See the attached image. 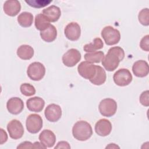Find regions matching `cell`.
<instances>
[{"instance_id": "16", "label": "cell", "mask_w": 149, "mask_h": 149, "mask_svg": "<svg viewBox=\"0 0 149 149\" xmlns=\"http://www.w3.org/2000/svg\"><path fill=\"white\" fill-rule=\"evenodd\" d=\"M3 9L5 13L8 16H15L21 10V4L17 0H8L5 2Z\"/></svg>"}, {"instance_id": "24", "label": "cell", "mask_w": 149, "mask_h": 149, "mask_svg": "<svg viewBox=\"0 0 149 149\" xmlns=\"http://www.w3.org/2000/svg\"><path fill=\"white\" fill-rule=\"evenodd\" d=\"M17 22L23 27H29L33 22V15L31 13L23 12L17 16Z\"/></svg>"}, {"instance_id": "13", "label": "cell", "mask_w": 149, "mask_h": 149, "mask_svg": "<svg viewBox=\"0 0 149 149\" xmlns=\"http://www.w3.org/2000/svg\"><path fill=\"white\" fill-rule=\"evenodd\" d=\"M112 124L107 119L98 120L95 125V132L100 136L105 137L109 135L112 130Z\"/></svg>"}, {"instance_id": "28", "label": "cell", "mask_w": 149, "mask_h": 149, "mask_svg": "<svg viewBox=\"0 0 149 149\" xmlns=\"http://www.w3.org/2000/svg\"><path fill=\"white\" fill-rule=\"evenodd\" d=\"M139 22L143 26H148L149 25V9L144 8L141 9L138 15Z\"/></svg>"}, {"instance_id": "17", "label": "cell", "mask_w": 149, "mask_h": 149, "mask_svg": "<svg viewBox=\"0 0 149 149\" xmlns=\"http://www.w3.org/2000/svg\"><path fill=\"white\" fill-rule=\"evenodd\" d=\"M40 141L47 148L52 147L56 141V136L54 133L49 129L43 130L40 134Z\"/></svg>"}, {"instance_id": "14", "label": "cell", "mask_w": 149, "mask_h": 149, "mask_svg": "<svg viewBox=\"0 0 149 149\" xmlns=\"http://www.w3.org/2000/svg\"><path fill=\"white\" fill-rule=\"evenodd\" d=\"M8 112L13 115L20 113L24 108V103L22 99L18 97H12L6 102Z\"/></svg>"}, {"instance_id": "30", "label": "cell", "mask_w": 149, "mask_h": 149, "mask_svg": "<svg viewBox=\"0 0 149 149\" xmlns=\"http://www.w3.org/2000/svg\"><path fill=\"white\" fill-rule=\"evenodd\" d=\"M140 102L145 107L149 106V91L146 90L143 91L140 95Z\"/></svg>"}, {"instance_id": "12", "label": "cell", "mask_w": 149, "mask_h": 149, "mask_svg": "<svg viewBox=\"0 0 149 149\" xmlns=\"http://www.w3.org/2000/svg\"><path fill=\"white\" fill-rule=\"evenodd\" d=\"M64 33L68 40L72 41H77L81 35L80 26L77 22H70L66 26Z\"/></svg>"}, {"instance_id": "31", "label": "cell", "mask_w": 149, "mask_h": 149, "mask_svg": "<svg viewBox=\"0 0 149 149\" xmlns=\"http://www.w3.org/2000/svg\"><path fill=\"white\" fill-rule=\"evenodd\" d=\"M140 47L143 51H149V36L147 34L143 37L140 42Z\"/></svg>"}, {"instance_id": "19", "label": "cell", "mask_w": 149, "mask_h": 149, "mask_svg": "<svg viewBox=\"0 0 149 149\" xmlns=\"http://www.w3.org/2000/svg\"><path fill=\"white\" fill-rule=\"evenodd\" d=\"M44 14L50 22H55L59 20L61 16L60 8L55 5H51L42 10Z\"/></svg>"}, {"instance_id": "2", "label": "cell", "mask_w": 149, "mask_h": 149, "mask_svg": "<svg viewBox=\"0 0 149 149\" xmlns=\"http://www.w3.org/2000/svg\"><path fill=\"white\" fill-rule=\"evenodd\" d=\"M72 134L73 137L79 141H86L93 135L92 127L85 120L77 121L72 127Z\"/></svg>"}, {"instance_id": "22", "label": "cell", "mask_w": 149, "mask_h": 149, "mask_svg": "<svg viewBox=\"0 0 149 149\" xmlns=\"http://www.w3.org/2000/svg\"><path fill=\"white\" fill-rule=\"evenodd\" d=\"M34 24L38 30L42 31L47 29L51 24L48 19L44 14L39 13L35 17Z\"/></svg>"}, {"instance_id": "29", "label": "cell", "mask_w": 149, "mask_h": 149, "mask_svg": "<svg viewBox=\"0 0 149 149\" xmlns=\"http://www.w3.org/2000/svg\"><path fill=\"white\" fill-rule=\"evenodd\" d=\"M52 0H26L25 2L30 6L35 8H41L46 6L52 2Z\"/></svg>"}, {"instance_id": "27", "label": "cell", "mask_w": 149, "mask_h": 149, "mask_svg": "<svg viewBox=\"0 0 149 149\" xmlns=\"http://www.w3.org/2000/svg\"><path fill=\"white\" fill-rule=\"evenodd\" d=\"M20 90L21 93L26 97H30L36 94L34 87L29 83H23L20 85Z\"/></svg>"}, {"instance_id": "36", "label": "cell", "mask_w": 149, "mask_h": 149, "mask_svg": "<svg viewBox=\"0 0 149 149\" xmlns=\"http://www.w3.org/2000/svg\"><path fill=\"white\" fill-rule=\"evenodd\" d=\"M105 148H119V147L114 143H111V144H109Z\"/></svg>"}, {"instance_id": "35", "label": "cell", "mask_w": 149, "mask_h": 149, "mask_svg": "<svg viewBox=\"0 0 149 149\" xmlns=\"http://www.w3.org/2000/svg\"><path fill=\"white\" fill-rule=\"evenodd\" d=\"M33 147L34 148H47L41 142L40 143L38 141H36L33 143Z\"/></svg>"}, {"instance_id": "32", "label": "cell", "mask_w": 149, "mask_h": 149, "mask_svg": "<svg viewBox=\"0 0 149 149\" xmlns=\"http://www.w3.org/2000/svg\"><path fill=\"white\" fill-rule=\"evenodd\" d=\"M55 149H57V148H67V149H69L70 148V146L69 145V143L65 141H59L56 146L54 147Z\"/></svg>"}, {"instance_id": "5", "label": "cell", "mask_w": 149, "mask_h": 149, "mask_svg": "<svg viewBox=\"0 0 149 149\" xmlns=\"http://www.w3.org/2000/svg\"><path fill=\"white\" fill-rule=\"evenodd\" d=\"M27 74L31 80L34 81H40L45 76V68L41 62H33L28 66Z\"/></svg>"}, {"instance_id": "4", "label": "cell", "mask_w": 149, "mask_h": 149, "mask_svg": "<svg viewBox=\"0 0 149 149\" xmlns=\"http://www.w3.org/2000/svg\"><path fill=\"white\" fill-rule=\"evenodd\" d=\"M98 109L102 116L105 117L112 116L116 112L117 103L112 98H104L100 101Z\"/></svg>"}, {"instance_id": "9", "label": "cell", "mask_w": 149, "mask_h": 149, "mask_svg": "<svg viewBox=\"0 0 149 149\" xmlns=\"http://www.w3.org/2000/svg\"><path fill=\"white\" fill-rule=\"evenodd\" d=\"M81 58V55L79 50L75 48H71L63 55L62 61L66 66L73 67L80 61Z\"/></svg>"}, {"instance_id": "11", "label": "cell", "mask_w": 149, "mask_h": 149, "mask_svg": "<svg viewBox=\"0 0 149 149\" xmlns=\"http://www.w3.org/2000/svg\"><path fill=\"white\" fill-rule=\"evenodd\" d=\"M62 113L61 107L55 104H51L48 105L44 111L45 118L51 122H56L58 121L62 116Z\"/></svg>"}, {"instance_id": "25", "label": "cell", "mask_w": 149, "mask_h": 149, "mask_svg": "<svg viewBox=\"0 0 149 149\" xmlns=\"http://www.w3.org/2000/svg\"><path fill=\"white\" fill-rule=\"evenodd\" d=\"M103 47L104 42L100 38H95L92 42L84 45L83 49L86 52H92L102 48Z\"/></svg>"}, {"instance_id": "21", "label": "cell", "mask_w": 149, "mask_h": 149, "mask_svg": "<svg viewBox=\"0 0 149 149\" xmlns=\"http://www.w3.org/2000/svg\"><path fill=\"white\" fill-rule=\"evenodd\" d=\"M40 34L42 40L47 42H51L54 41L57 37V30L54 25L50 24L47 29L40 31Z\"/></svg>"}, {"instance_id": "18", "label": "cell", "mask_w": 149, "mask_h": 149, "mask_svg": "<svg viewBox=\"0 0 149 149\" xmlns=\"http://www.w3.org/2000/svg\"><path fill=\"white\" fill-rule=\"evenodd\" d=\"M26 105L30 111L40 112L44 107L45 101L40 97H34L30 98L26 101Z\"/></svg>"}, {"instance_id": "33", "label": "cell", "mask_w": 149, "mask_h": 149, "mask_svg": "<svg viewBox=\"0 0 149 149\" xmlns=\"http://www.w3.org/2000/svg\"><path fill=\"white\" fill-rule=\"evenodd\" d=\"M17 148H34L33 143L27 141H23L17 147Z\"/></svg>"}, {"instance_id": "3", "label": "cell", "mask_w": 149, "mask_h": 149, "mask_svg": "<svg viewBox=\"0 0 149 149\" xmlns=\"http://www.w3.org/2000/svg\"><path fill=\"white\" fill-rule=\"evenodd\" d=\"M101 36L105 44L113 45L118 44L120 40V33L118 29L111 26H105L101 31Z\"/></svg>"}, {"instance_id": "10", "label": "cell", "mask_w": 149, "mask_h": 149, "mask_svg": "<svg viewBox=\"0 0 149 149\" xmlns=\"http://www.w3.org/2000/svg\"><path fill=\"white\" fill-rule=\"evenodd\" d=\"M7 130L10 138L14 140L19 139L24 134L22 123L17 119H12L7 125Z\"/></svg>"}, {"instance_id": "15", "label": "cell", "mask_w": 149, "mask_h": 149, "mask_svg": "<svg viewBox=\"0 0 149 149\" xmlns=\"http://www.w3.org/2000/svg\"><path fill=\"white\" fill-rule=\"evenodd\" d=\"M132 71L134 76L137 77H146L149 73L148 64L144 60L137 61L133 65Z\"/></svg>"}, {"instance_id": "7", "label": "cell", "mask_w": 149, "mask_h": 149, "mask_svg": "<svg viewBox=\"0 0 149 149\" xmlns=\"http://www.w3.org/2000/svg\"><path fill=\"white\" fill-rule=\"evenodd\" d=\"M114 83L118 86L124 87L129 85L132 81L133 77L130 72L125 68L119 69L113 74Z\"/></svg>"}, {"instance_id": "8", "label": "cell", "mask_w": 149, "mask_h": 149, "mask_svg": "<svg viewBox=\"0 0 149 149\" xmlns=\"http://www.w3.org/2000/svg\"><path fill=\"white\" fill-rule=\"evenodd\" d=\"M77 71L82 77L90 80L96 74L97 65L87 61H83L78 65Z\"/></svg>"}, {"instance_id": "26", "label": "cell", "mask_w": 149, "mask_h": 149, "mask_svg": "<svg viewBox=\"0 0 149 149\" xmlns=\"http://www.w3.org/2000/svg\"><path fill=\"white\" fill-rule=\"evenodd\" d=\"M104 56V53L102 51H95L85 54L84 58L86 61L93 63H100L102 60Z\"/></svg>"}, {"instance_id": "20", "label": "cell", "mask_w": 149, "mask_h": 149, "mask_svg": "<svg viewBox=\"0 0 149 149\" xmlns=\"http://www.w3.org/2000/svg\"><path fill=\"white\" fill-rule=\"evenodd\" d=\"M16 53L21 59L29 60L33 56L34 51L33 47L30 45L23 44L19 47Z\"/></svg>"}, {"instance_id": "6", "label": "cell", "mask_w": 149, "mask_h": 149, "mask_svg": "<svg viewBox=\"0 0 149 149\" xmlns=\"http://www.w3.org/2000/svg\"><path fill=\"white\" fill-rule=\"evenodd\" d=\"M43 122L40 115L33 113L29 115L26 121V126L27 131L32 134L37 133L42 129Z\"/></svg>"}, {"instance_id": "34", "label": "cell", "mask_w": 149, "mask_h": 149, "mask_svg": "<svg viewBox=\"0 0 149 149\" xmlns=\"http://www.w3.org/2000/svg\"><path fill=\"white\" fill-rule=\"evenodd\" d=\"M1 142H0V144H3V143H5L7 140H8V135L6 132L3 129H1Z\"/></svg>"}, {"instance_id": "1", "label": "cell", "mask_w": 149, "mask_h": 149, "mask_svg": "<svg viewBox=\"0 0 149 149\" xmlns=\"http://www.w3.org/2000/svg\"><path fill=\"white\" fill-rule=\"evenodd\" d=\"M125 58V51L120 47H113L109 49L106 55L101 61V63L105 70L109 72L115 70L120 62Z\"/></svg>"}, {"instance_id": "23", "label": "cell", "mask_w": 149, "mask_h": 149, "mask_svg": "<svg viewBox=\"0 0 149 149\" xmlns=\"http://www.w3.org/2000/svg\"><path fill=\"white\" fill-rule=\"evenodd\" d=\"M107 79V74L105 70L101 66L97 65V72L94 77L90 80V81L95 86H100L103 84Z\"/></svg>"}]
</instances>
